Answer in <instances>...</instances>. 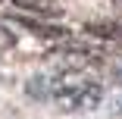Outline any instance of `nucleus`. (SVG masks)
I'll return each instance as SVG.
<instances>
[{
  "label": "nucleus",
  "mask_w": 122,
  "mask_h": 119,
  "mask_svg": "<svg viewBox=\"0 0 122 119\" xmlns=\"http://www.w3.org/2000/svg\"><path fill=\"white\" fill-rule=\"evenodd\" d=\"M13 3L25 6V10H35V13H56V10H60L53 0H13Z\"/></svg>",
  "instance_id": "4"
},
{
  "label": "nucleus",
  "mask_w": 122,
  "mask_h": 119,
  "mask_svg": "<svg viewBox=\"0 0 122 119\" xmlns=\"http://www.w3.org/2000/svg\"><path fill=\"white\" fill-rule=\"evenodd\" d=\"M25 91L38 100H50L53 107L66 110V113H75V110H94L103 97V85L85 75V72H63V75H53V78H44V75H35Z\"/></svg>",
  "instance_id": "1"
},
{
  "label": "nucleus",
  "mask_w": 122,
  "mask_h": 119,
  "mask_svg": "<svg viewBox=\"0 0 122 119\" xmlns=\"http://www.w3.org/2000/svg\"><path fill=\"white\" fill-rule=\"evenodd\" d=\"M119 3H122V0H119Z\"/></svg>",
  "instance_id": "5"
},
{
  "label": "nucleus",
  "mask_w": 122,
  "mask_h": 119,
  "mask_svg": "<svg viewBox=\"0 0 122 119\" xmlns=\"http://www.w3.org/2000/svg\"><path fill=\"white\" fill-rule=\"evenodd\" d=\"M22 28H31L35 35H41V38H63L66 35V28H60V25H44V22H35V19H16Z\"/></svg>",
  "instance_id": "2"
},
{
  "label": "nucleus",
  "mask_w": 122,
  "mask_h": 119,
  "mask_svg": "<svg viewBox=\"0 0 122 119\" xmlns=\"http://www.w3.org/2000/svg\"><path fill=\"white\" fill-rule=\"evenodd\" d=\"M88 31L97 38H122V25H116V22H94V25H88Z\"/></svg>",
  "instance_id": "3"
}]
</instances>
